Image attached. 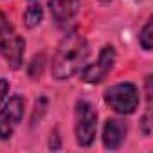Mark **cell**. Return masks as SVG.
I'll use <instances>...</instances> for the list:
<instances>
[{"instance_id": "1", "label": "cell", "mask_w": 153, "mask_h": 153, "mask_svg": "<svg viewBox=\"0 0 153 153\" xmlns=\"http://www.w3.org/2000/svg\"><path fill=\"white\" fill-rule=\"evenodd\" d=\"M88 58V43L87 40L78 34L70 33L61 40L52 58V78L58 81L68 79L76 72H79Z\"/></svg>"}, {"instance_id": "2", "label": "cell", "mask_w": 153, "mask_h": 153, "mask_svg": "<svg viewBox=\"0 0 153 153\" xmlns=\"http://www.w3.org/2000/svg\"><path fill=\"white\" fill-rule=\"evenodd\" d=\"M97 131V112L96 108L81 99L76 103V139L79 146H90Z\"/></svg>"}, {"instance_id": "3", "label": "cell", "mask_w": 153, "mask_h": 153, "mask_svg": "<svg viewBox=\"0 0 153 153\" xmlns=\"http://www.w3.org/2000/svg\"><path fill=\"white\" fill-rule=\"evenodd\" d=\"M105 101L117 114H133L139 106V90L133 83H119L105 92Z\"/></svg>"}, {"instance_id": "4", "label": "cell", "mask_w": 153, "mask_h": 153, "mask_svg": "<svg viewBox=\"0 0 153 153\" xmlns=\"http://www.w3.org/2000/svg\"><path fill=\"white\" fill-rule=\"evenodd\" d=\"M24 106H25V101L22 96H13L6 106L0 110V140H7L16 124L22 121V115H24Z\"/></svg>"}, {"instance_id": "5", "label": "cell", "mask_w": 153, "mask_h": 153, "mask_svg": "<svg viewBox=\"0 0 153 153\" xmlns=\"http://www.w3.org/2000/svg\"><path fill=\"white\" fill-rule=\"evenodd\" d=\"M115 63V49L112 45H106L101 49L99 59L94 65H88L81 72V79L85 83H101L106 76L110 74L112 67Z\"/></svg>"}, {"instance_id": "6", "label": "cell", "mask_w": 153, "mask_h": 153, "mask_svg": "<svg viewBox=\"0 0 153 153\" xmlns=\"http://www.w3.org/2000/svg\"><path fill=\"white\" fill-rule=\"evenodd\" d=\"M126 131H128V126L124 121L121 119H108L106 124H105V130H103V144L106 149H117L124 137H126Z\"/></svg>"}, {"instance_id": "7", "label": "cell", "mask_w": 153, "mask_h": 153, "mask_svg": "<svg viewBox=\"0 0 153 153\" xmlns=\"http://www.w3.org/2000/svg\"><path fill=\"white\" fill-rule=\"evenodd\" d=\"M49 9L58 25L70 22L79 9V0H49Z\"/></svg>"}, {"instance_id": "8", "label": "cell", "mask_w": 153, "mask_h": 153, "mask_svg": "<svg viewBox=\"0 0 153 153\" xmlns=\"http://www.w3.org/2000/svg\"><path fill=\"white\" fill-rule=\"evenodd\" d=\"M24 51H25V42H24V38L22 36H18V34H15L13 36V40L6 45V49L2 51L4 52V56H6V61L9 63V67L11 68H18L20 65H22V59H24Z\"/></svg>"}, {"instance_id": "9", "label": "cell", "mask_w": 153, "mask_h": 153, "mask_svg": "<svg viewBox=\"0 0 153 153\" xmlns=\"http://www.w3.org/2000/svg\"><path fill=\"white\" fill-rule=\"evenodd\" d=\"M42 18H43V9H42V6L36 4V2H33V4L25 9V13H24V22H25V25H27L29 29L36 27V25L42 22Z\"/></svg>"}, {"instance_id": "10", "label": "cell", "mask_w": 153, "mask_h": 153, "mask_svg": "<svg viewBox=\"0 0 153 153\" xmlns=\"http://www.w3.org/2000/svg\"><path fill=\"white\" fill-rule=\"evenodd\" d=\"M15 36V29L11 25V22L6 18L4 13H0V52L6 49V45L13 40Z\"/></svg>"}, {"instance_id": "11", "label": "cell", "mask_w": 153, "mask_h": 153, "mask_svg": "<svg viewBox=\"0 0 153 153\" xmlns=\"http://www.w3.org/2000/svg\"><path fill=\"white\" fill-rule=\"evenodd\" d=\"M43 65H45V54L40 52V54H36L33 58V61L29 65V78L38 79L40 76H42V72H43Z\"/></svg>"}, {"instance_id": "12", "label": "cell", "mask_w": 153, "mask_h": 153, "mask_svg": "<svg viewBox=\"0 0 153 153\" xmlns=\"http://www.w3.org/2000/svg\"><path fill=\"white\" fill-rule=\"evenodd\" d=\"M139 42H140V45H142L144 51H151V47H153V38H151V18L144 24V27H142V31H140V36H139Z\"/></svg>"}, {"instance_id": "13", "label": "cell", "mask_w": 153, "mask_h": 153, "mask_svg": "<svg viewBox=\"0 0 153 153\" xmlns=\"http://www.w3.org/2000/svg\"><path fill=\"white\" fill-rule=\"evenodd\" d=\"M7 90H9V83H7L4 78H0V103H2V99L6 97Z\"/></svg>"}, {"instance_id": "14", "label": "cell", "mask_w": 153, "mask_h": 153, "mask_svg": "<svg viewBox=\"0 0 153 153\" xmlns=\"http://www.w3.org/2000/svg\"><path fill=\"white\" fill-rule=\"evenodd\" d=\"M61 142H59V137H58V131H54V137H51V142H49V148L51 149H59Z\"/></svg>"}, {"instance_id": "15", "label": "cell", "mask_w": 153, "mask_h": 153, "mask_svg": "<svg viewBox=\"0 0 153 153\" xmlns=\"http://www.w3.org/2000/svg\"><path fill=\"white\" fill-rule=\"evenodd\" d=\"M101 2H105V4H106V2H110V0H101Z\"/></svg>"}]
</instances>
